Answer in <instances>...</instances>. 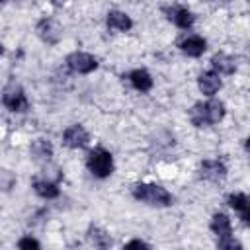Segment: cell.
I'll list each match as a JSON object with an SVG mask.
<instances>
[{
	"instance_id": "23",
	"label": "cell",
	"mask_w": 250,
	"mask_h": 250,
	"mask_svg": "<svg viewBox=\"0 0 250 250\" xmlns=\"http://www.w3.org/2000/svg\"><path fill=\"white\" fill-rule=\"evenodd\" d=\"M55 2H62V0H55Z\"/></svg>"
},
{
	"instance_id": "12",
	"label": "cell",
	"mask_w": 250,
	"mask_h": 250,
	"mask_svg": "<svg viewBox=\"0 0 250 250\" xmlns=\"http://www.w3.org/2000/svg\"><path fill=\"white\" fill-rule=\"evenodd\" d=\"M107 25L115 31H129L133 27V20L125 14V12H119V10H111L107 14Z\"/></svg>"
},
{
	"instance_id": "4",
	"label": "cell",
	"mask_w": 250,
	"mask_h": 250,
	"mask_svg": "<svg viewBox=\"0 0 250 250\" xmlns=\"http://www.w3.org/2000/svg\"><path fill=\"white\" fill-rule=\"evenodd\" d=\"M2 102H4V105H6L10 111H25L27 105H29V102H27L23 90H21L20 86H16V84H12V86H8V88L4 90Z\"/></svg>"
},
{
	"instance_id": "10",
	"label": "cell",
	"mask_w": 250,
	"mask_h": 250,
	"mask_svg": "<svg viewBox=\"0 0 250 250\" xmlns=\"http://www.w3.org/2000/svg\"><path fill=\"white\" fill-rule=\"evenodd\" d=\"M197 86H199V90H201L205 96H213V94H217L219 88H221V78H219V74H217L215 70H209V72H203V74L199 76Z\"/></svg>"
},
{
	"instance_id": "1",
	"label": "cell",
	"mask_w": 250,
	"mask_h": 250,
	"mask_svg": "<svg viewBox=\"0 0 250 250\" xmlns=\"http://www.w3.org/2000/svg\"><path fill=\"white\" fill-rule=\"evenodd\" d=\"M189 117H191V123L195 127H205V125L219 123L225 117V104L219 102V100L197 102L189 109Z\"/></svg>"
},
{
	"instance_id": "22",
	"label": "cell",
	"mask_w": 250,
	"mask_h": 250,
	"mask_svg": "<svg viewBox=\"0 0 250 250\" xmlns=\"http://www.w3.org/2000/svg\"><path fill=\"white\" fill-rule=\"evenodd\" d=\"M2 53H4V49H2V45H0V55H2Z\"/></svg>"
},
{
	"instance_id": "8",
	"label": "cell",
	"mask_w": 250,
	"mask_h": 250,
	"mask_svg": "<svg viewBox=\"0 0 250 250\" xmlns=\"http://www.w3.org/2000/svg\"><path fill=\"white\" fill-rule=\"evenodd\" d=\"M211 230L217 234V242L225 240L232 234V227H230V219L225 213H215L211 219Z\"/></svg>"
},
{
	"instance_id": "18",
	"label": "cell",
	"mask_w": 250,
	"mask_h": 250,
	"mask_svg": "<svg viewBox=\"0 0 250 250\" xmlns=\"http://www.w3.org/2000/svg\"><path fill=\"white\" fill-rule=\"evenodd\" d=\"M33 189H35V193H37L39 197H43V199H53V197L59 195L57 184H53V182H49V180H35V182H33Z\"/></svg>"
},
{
	"instance_id": "13",
	"label": "cell",
	"mask_w": 250,
	"mask_h": 250,
	"mask_svg": "<svg viewBox=\"0 0 250 250\" xmlns=\"http://www.w3.org/2000/svg\"><path fill=\"white\" fill-rule=\"evenodd\" d=\"M37 33L47 43H57L59 37H61V31H59V27H57V23L53 20H41L37 23Z\"/></svg>"
},
{
	"instance_id": "6",
	"label": "cell",
	"mask_w": 250,
	"mask_h": 250,
	"mask_svg": "<svg viewBox=\"0 0 250 250\" xmlns=\"http://www.w3.org/2000/svg\"><path fill=\"white\" fill-rule=\"evenodd\" d=\"M88 141H90V135L82 125H70L62 133V143L68 148H82V146L88 145Z\"/></svg>"
},
{
	"instance_id": "20",
	"label": "cell",
	"mask_w": 250,
	"mask_h": 250,
	"mask_svg": "<svg viewBox=\"0 0 250 250\" xmlns=\"http://www.w3.org/2000/svg\"><path fill=\"white\" fill-rule=\"evenodd\" d=\"M41 244L35 240V238H31V236H25V238H21L20 242H18V248H21V250H37Z\"/></svg>"
},
{
	"instance_id": "16",
	"label": "cell",
	"mask_w": 250,
	"mask_h": 250,
	"mask_svg": "<svg viewBox=\"0 0 250 250\" xmlns=\"http://www.w3.org/2000/svg\"><path fill=\"white\" fill-rule=\"evenodd\" d=\"M129 82L133 84V88H137L139 92H148L152 88V76L145 70V68H137L129 74Z\"/></svg>"
},
{
	"instance_id": "9",
	"label": "cell",
	"mask_w": 250,
	"mask_h": 250,
	"mask_svg": "<svg viewBox=\"0 0 250 250\" xmlns=\"http://www.w3.org/2000/svg\"><path fill=\"white\" fill-rule=\"evenodd\" d=\"M180 49H182L186 55H189V57H199V55L205 53L207 41H205L203 37H199V35H189V37H186V39L180 43Z\"/></svg>"
},
{
	"instance_id": "17",
	"label": "cell",
	"mask_w": 250,
	"mask_h": 250,
	"mask_svg": "<svg viewBox=\"0 0 250 250\" xmlns=\"http://www.w3.org/2000/svg\"><path fill=\"white\" fill-rule=\"evenodd\" d=\"M31 154H33V158H35L37 162H47V160L53 156V146H51L47 141L37 139V141L31 143Z\"/></svg>"
},
{
	"instance_id": "14",
	"label": "cell",
	"mask_w": 250,
	"mask_h": 250,
	"mask_svg": "<svg viewBox=\"0 0 250 250\" xmlns=\"http://www.w3.org/2000/svg\"><path fill=\"white\" fill-rule=\"evenodd\" d=\"M211 64L215 68L217 74H232L234 68H236V62L230 55H225V53H217L213 59H211Z\"/></svg>"
},
{
	"instance_id": "11",
	"label": "cell",
	"mask_w": 250,
	"mask_h": 250,
	"mask_svg": "<svg viewBox=\"0 0 250 250\" xmlns=\"http://www.w3.org/2000/svg\"><path fill=\"white\" fill-rule=\"evenodd\" d=\"M166 12H168V18H170L178 27H182V29H189V27L193 25V21H195L193 14H191L188 8H170V10H166Z\"/></svg>"
},
{
	"instance_id": "19",
	"label": "cell",
	"mask_w": 250,
	"mask_h": 250,
	"mask_svg": "<svg viewBox=\"0 0 250 250\" xmlns=\"http://www.w3.org/2000/svg\"><path fill=\"white\" fill-rule=\"evenodd\" d=\"M88 238H90V242H92L94 246H100V248H107V246L111 244L109 234H107L105 230L98 229V227H92V229L88 230Z\"/></svg>"
},
{
	"instance_id": "15",
	"label": "cell",
	"mask_w": 250,
	"mask_h": 250,
	"mask_svg": "<svg viewBox=\"0 0 250 250\" xmlns=\"http://www.w3.org/2000/svg\"><path fill=\"white\" fill-rule=\"evenodd\" d=\"M229 205L234 211L240 213V217H242L244 223H248V219H250V201H248L246 193H230L229 195Z\"/></svg>"
},
{
	"instance_id": "7",
	"label": "cell",
	"mask_w": 250,
	"mask_h": 250,
	"mask_svg": "<svg viewBox=\"0 0 250 250\" xmlns=\"http://www.w3.org/2000/svg\"><path fill=\"white\" fill-rule=\"evenodd\" d=\"M199 174L209 182H221L227 178V168L219 160H203L199 166Z\"/></svg>"
},
{
	"instance_id": "3",
	"label": "cell",
	"mask_w": 250,
	"mask_h": 250,
	"mask_svg": "<svg viewBox=\"0 0 250 250\" xmlns=\"http://www.w3.org/2000/svg\"><path fill=\"white\" fill-rule=\"evenodd\" d=\"M86 166L96 178H107L113 172V156L105 148H94L86 158Z\"/></svg>"
},
{
	"instance_id": "24",
	"label": "cell",
	"mask_w": 250,
	"mask_h": 250,
	"mask_svg": "<svg viewBox=\"0 0 250 250\" xmlns=\"http://www.w3.org/2000/svg\"><path fill=\"white\" fill-rule=\"evenodd\" d=\"M0 2H4V0H0Z\"/></svg>"
},
{
	"instance_id": "2",
	"label": "cell",
	"mask_w": 250,
	"mask_h": 250,
	"mask_svg": "<svg viewBox=\"0 0 250 250\" xmlns=\"http://www.w3.org/2000/svg\"><path fill=\"white\" fill-rule=\"evenodd\" d=\"M133 195L135 199L154 205V207H168L172 205V195L168 189H164L158 184H137L133 188Z\"/></svg>"
},
{
	"instance_id": "5",
	"label": "cell",
	"mask_w": 250,
	"mask_h": 250,
	"mask_svg": "<svg viewBox=\"0 0 250 250\" xmlns=\"http://www.w3.org/2000/svg\"><path fill=\"white\" fill-rule=\"evenodd\" d=\"M66 64L74 70V72H80V74H88L92 70L98 68V61L96 57L88 55V53H72L66 57Z\"/></svg>"
},
{
	"instance_id": "21",
	"label": "cell",
	"mask_w": 250,
	"mask_h": 250,
	"mask_svg": "<svg viewBox=\"0 0 250 250\" xmlns=\"http://www.w3.org/2000/svg\"><path fill=\"white\" fill-rule=\"evenodd\" d=\"M127 248H148V244L143 240H131V242H127Z\"/></svg>"
}]
</instances>
